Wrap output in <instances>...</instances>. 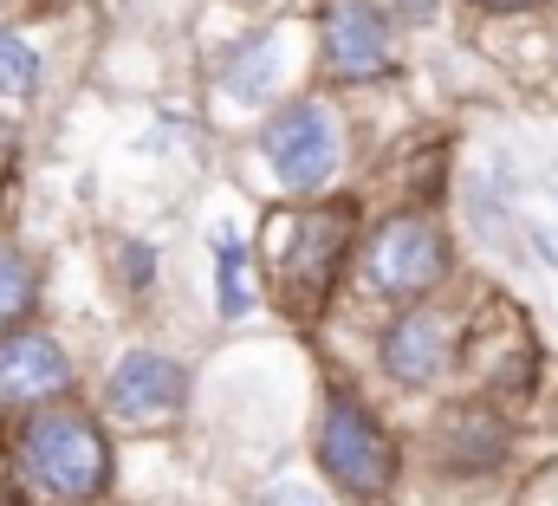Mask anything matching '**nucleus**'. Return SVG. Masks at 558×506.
I'll list each match as a JSON object with an SVG mask.
<instances>
[{"mask_svg":"<svg viewBox=\"0 0 558 506\" xmlns=\"http://www.w3.org/2000/svg\"><path fill=\"white\" fill-rule=\"evenodd\" d=\"M33 305V266L20 253H0V325H13Z\"/></svg>","mask_w":558,"mask_h":506,"instance_id":"f8f14e48","label":"nucleus"},{"mask_svg":"<svg viewBox=\"0 0 558 506\" xmlns=\"http://www.w3.org/2000/svg\"><path fill=\"white\" fill-rule=\"evenodd\" d=\"M481 7H494V13H520V7H533V0H481Z\"/></svg>","mask_w":558,"mask_h":506,"instance_id":"2eb2a0df","label":"nucleus"},{"mask_svg":"<svg viewBox=\"0 0 558 506\" xmlns=\"http://www.w3.org/2000/svg\"><path fill=\"white\" fill-rule=\"evenodd\" d=\"M215 286H221V312L228 318H241L254 305V292H247V253H241L234 234H215Z\"/></svg>","mask_w":558,"mask_h":506,"instance_id":"9d476101","label":"nucleus"},{"mask_svg":"<svg viewBox=\"0 0 558 506\" xmlns=\"http://www.w3.org/2000/svg\"><path fill=\"white\" fill-rule=\"evenodd\" d=\"M267 506H325V501H312V494H299V487H279V494H267Z\"/></svg>","mask_w":558,"mask_h":506,"instance_id":"4468645a","label":"nucleus"},{"mask_svg":"<svg viewBox=\"0 0 558 506\" xmlns=\"http://www.w3.org/2000/svg\"><path fill=\"white\" fill-rule=\"evenodd\" d=\"M182 402V371L156 351H131L118 371H111V409L124 422H156Z\"/></svg>","mask_w":558,"mask_h":506,"instance_id":"1a4fd4ad","label":"nucleus"},{"mask_svg":"<svg viewBox=\"0 0 558 506\" xmlns=\"http://www.w3.org/2000/svg\"><path fill=\"white\" fill-rule=\"evenodd\" d=\"M33 85H39V52L0 26V98H33Z\"/></svg>","mask_w":558,"mask_h":506,"instance_id":"9b49d317","label":"nucleus"},{"mask_svg":"<svg viewBox=\"0 0 558 506\" xmlns=\"http://www.w3.org/2000/svg\"><path fill=\"white\" fill-rule=\"evenodd\" d=\"M454 364V325L441 312H410L384 332V371L397 383H435Z\"/></svg>","mask_w":558,"mask_h":506,"instance_id":"0eeeda50","label":"nucleus"},{"mask_svg":"<svg viewBox=\"0 0 558 506\" xmlns=\"http://www.w3.org/2000/svg\"><path fill=\"white\" fill-rule=\"evenodd\" d=\"M72 383V358L39 338V332H20V338H0V402H46Z\"/></svg>","mask_w":558,"mask_h":506,"instance_id":"6e6552de","label":"nucleus"},{"mask_svg":"<svg viewBox=\"0 0 558 506\" xmlns=\"http://www.w3.org/2000/svg\"><path fill=\"white\" fill-rule=\"evenodd\" d=\"M318 461H325V474H331L344 494H357V501H384L390 481H397V448H390V435H384L351 396H331V402H325Z\"/></svg>","mask_w":558,"mask_h":506,"instance_id":"f03ea898","label":"nucleus"},{"mask_svg":"<svg viewBox=\"0 0 558 506\" xmlns=\"http://www.w3.org/2000/svg\"><path fill=\"white\" fill-rule=\"evenodd\" d=\"M364 273L384 299H416L428 292L441 273H448V248H441V228L422 221V215H403V221H384L371 234V253H364Z\"/></svg>","mask_w":558,"mask_h":506,"instance_id":"20e7f679","label":"nucleus"},{"mask_svg":"<svg viewBox=\"0 0 558 506\" xmlns=\"http://www.w3.org/2000/svg\"><path fill=\"white\" fill-rule=\"evenodd\" d=\"M20 448H26V468L46 494L59 501H98L105 481H111V448L105 435L92 429V415L78 409H46L20 429Z\"/></svg>","mask_w":558,"mask_h":506,"instance_id":"f257e3e1","label":"nucleus"},{"mask_svg":"<svg viewBox=\"0 0 558 506\" xmlns=\"http://www.w3.org/2000/svg\"><path fill=\"white\" fill-rule=\"evenodd\" d=\"M274 52H279L274 39H260L254 52L234 59V92H241V98H260V92H267V59H274Z\"/></svg>","mask_w":558,"mask_h":506,"instance_id":"ddd939ff","label":"nucleus"},{"mask_svg":"<svg viewBox=\"0 0 558 506\" xmlns=\"http://www.w3.org/2000/svg\"><path fill=\"white\" fill-rule=\"evenodd\" d=\"M325 59L338 79H377L390 65V20L371 0H325Z\"/></svg>","mask_w":558,"mask_h":506,"instance_id":"423d86ee","label":"nucleus"},{"mask_svg":"<svg viewBox=\"0 0 558 506\" xmlns=\"http://www.w3.org/2000/svg\"><path fill=\"white\" fill-rule=\"evenodd\" d=\"M338 228H344V215H274L267 221V260H274V279L286 292H299V305H312L325 286H331V273H338Z\"/></svg>","mask_w":558,"mask_h":506,"instance_id":"7ed1b4c3","label":"nucleus"},{"mask_svg":"<svg viewBox=\"0 0 558 506\" xmlns=\"http://www.w3.org/2000/svg\"><path fill=\"white\" fill-rule=\"evenodd\" d=\"M260 149H267V162L279 169L286 189H318L338 169V118L325 105H312V98L305 105H286L274 124H267Z\"/></svg>","mask_w":558,"mask_h":506,"instance_id":"39448f33","label":"nucleus"}]
</instances>
